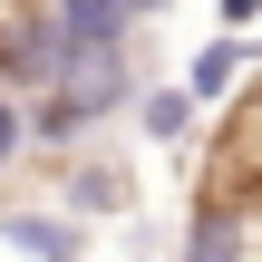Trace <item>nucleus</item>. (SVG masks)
I'll list each match as a JSON object with an SVG mask.
<instances>
[{
	"label": "nucleus",
	"mask_w": 262,
	"mask_h": 262,
	"mask_svg": "<svg viewBox=\"0 0 262 262\" xmlns=\"http://www.w3.org/2000/svg\"><path fill=\"white\" fill-rule=\"evenodd\" d=\"M68 58H78V49H68V29H58L39 0H0V78H49V88H58Z\"/></svg>",
	"instance_id": "1"
},
{
	"label": "nucleus",
	"mask_w": 262,
	"mask_h": 262,
	"mask_svg": "<svg viewBox=\"0 0 262 262\" xmlns=\"http://www.w3.org/2000/svg\"><path fill=\"white\" fill-rule=\"evenodd\" d=\"M58 29H68V49H117L126 0H58Z\"/></svg>",
	"instance_id": "2"
},
{
	"label": "nucleus",
	"mask_w": 262,
	"mask_h": 262,
	"mask_svg": "<svg viewBox=\"0 0 262 262\" xmlns=\"http://www.w3.org/2000/svg\"><path fill=\"white\" fill-rule=\"evenodd\" d=\"M233 253H243V214H224V204H194L185 262H233Z\"/></svg>",
	"instance_id": "3"
},
{
	"label": "nucleus",
	"mask_w": 262,
	"mask_h": 262,
	"mask_svg": "<svg viewBox=\"0 0 262 262\" xmlns=\"http://www.w3.org/2000/svg\"><path fill=\"white\" fill-rule=\"evenodd\" d=\"M233 68H243V49H233V39H224V49H204V58H194V78H185V97H194V107H204V97H224V88H233Z\"/></svg>",
	"instance_id": "4"
},
{
	"label": "nucleus",
	"mask_w": 262,
	"mask_h": 262,
	"mask_svg": "<svg viewBox=\"0 0 262 262\" xmlns=\"http://www.w3.org/2000/svg\"><path fill=\"white\" fill-rule=\"evenodd\" d=\"M126 204V175L117 165H78V214H117Z\"/></svg>",
	"instance_id": "5"
},
{
	"label": "nucleus",
	"mask_w": 262,
	"mask_h": 262,
	"mask_svg": "<svg viewBox=\"0 0 262 262\" xmlns=\"http://www.w3.org/2000/svg\"><path fill=\"white\" fill-rule=\"evenodd\" d=\"M10 243H19V253H39V262H68V224H39V214H19V224H10Z\"/></svg>",
	"instance_id": "6"
},
{
	"label": "nucleus",
	"mask_w": 262,
	"mask_h": 262,
	"mask_svg": "<svg viewBox=\"0 0 262 262\" xmlns=\"http://www.w3.org/2000/svg\"><path fill=\"white\" fill-rule=\"evenodd\" d=\"M146 126H156V136H185V126H194V97H185V88L146 97Z\"/></svg>",
	"instance_id": "7"
},
{
	"label": "nucleus",
	"mask_w": 262,
	"mask_h": 262,
	"mask_svg": "<svg viewBox=\"0 0 262 262\" xmlns=\"http://www.w3.org/2000/svg\"><path fill=\"white\" fill-rule=\"evenodd\" d=\"M19 156V107H0V165Z\"/></svg>",
	"instance_id": "8"
},
{
	"label": "nucleus",
	"mask_w": 262,
	"mask_h": 262,
	"mask_svg": "<svg viewBox=\"0 0 262 262\" xmlns=\"http://www.w3.org/2000/svg\"><path fill=\"white\" fill-rule=\"evenodd\" d=\"M253 10H262V0H224V19H253Z\"/></svg>",
	"instance_id": "9"
},
{
	"label": "nucleus",
	"mask_w": 262,
	"mask_h": 262,
	"mask_svg": "<svg viewBox=\"0 0 262 262\" xmlns=\"http://www.w3.org/2000/svg\"><path fill=\"white\" fill-rule=\"evenodd\" d=\"M136 10H146V0H136Z\"/></svg>",
	"instance_id": "10"
}]
</instances>
